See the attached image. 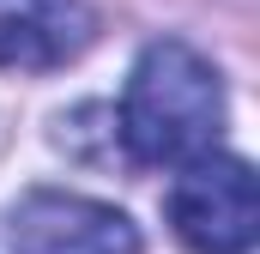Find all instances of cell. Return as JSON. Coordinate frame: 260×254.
Masks as SVG:
<instances>
[{
	"label": "cell",
	"instance_id": "obj_1",
	"mask_svg": "<svg viewBox=\"0 0 260 254\" xmlns=\"http://www.w3.org/2000/svg\"><path fill=\"white\" fill-rule=\"evenodd\" d=\"M224 133V79L182 37L139 49L121 97V145L133 164H194Z\"/></svg>",
	"mask_w": 260,
	"mask_h": 254
},
{
	"label": "cell",
	"instance_id": "obj_2",
	"mask_svg": "<svg viewBox=\"0 0 260 254\" xmlns=\"http://www.w3.org/2000/svg\"><path fill=\"white\" fill-rule=\"evenodd\" d=\"M170 230L176 242L194 254H248L260 236V194L254 170L230 151H206L194 164H182V176L170 182Z\"/></svg>",
	"mask_w": 260,
	"mask_h": 254
},
{
	"label": "cell",
	"instance_id": "obj_3",
	"mask_svg": "<svg viewBox=\"0 0 260 254\" xmlns=\"http://www.w3.org/2000/svg\"><path fill=\"white\" fill-rule=\"evenodd\" d=\"M12 254H139V224L85 194L30 188L12 206Z\"/></svg>",
	"mask_w": 260,
	"mask_h": 254
},
{
	"label": "cell",
	"instance_id": "obj_4",
	"mask_svg": "<svg viewBox=\"0 0 260 254\" xmlns=\"http://www.w3.org/2000/svg\"><path fill=\"white\" fill-rule=\"evenodd\" d=\"M97 37L85 0H0V67L6 73H55L79 61Z\"/></svg>",
	"mask_w": 260,
	"mask_h": 254
}]
</instances>
